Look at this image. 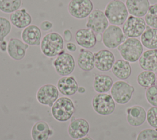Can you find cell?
<instances>
[{"label": "cell", "instance_id": "f1b7e54d", "mask_svg": "<svg viewBox=\"0 0 157 140\" xmlns=\"http://www.w3.org/2000/svg\"><path fill=\"white\" fill-rule=\"evenodd\" d=\"M21 0H0V10L6 14H12L20 9Z\"/></svg>", "mask_w": 157, "mask_h": 140}, {"label": "cell", "instance_id": "2e32d148", "mask_svg": "<svg viewBox=\"0 0 157 140\" xmlns=\"http://www.w3.org/2000/svg\"><path fill=\"white\" fill-rule=\"evenodd\" d=\"M126 114L127 122L131 126H140L146 120L147 112L143 107L139 105H134L127 108Z\"/></svg>", "mask_w": 157, "mask_h": 140}, {"label": "cell", "instance_id": "836d02e7", "mask_svg": "<svg viewBox=\"0 0 157 140\" xmlns=\"http://www.w3.org/2000/svg\"><path fill=\"white\" fill-rule=\"evenodd\" d=\"M146 120L150 126L157 128V107L152 106L148 109Z\"/></svg>", "mask_w": 157, "mask_h": 140}, {"label": "cell", "instance_id": "d4e9b609", "mask_svg": "<svg viewBox=\"0 0 157 140\" xmlns=\"http://www.w3.org/2000/svg\"><path fill=\"white\" fill-rule=\"evenodd\" d=\"M112 77L107 74H96L93 80V87L97 93H106L113 85Z\"/></svg>", "mask_w": 157, "mask_h": 140}, {"label": "cell", "instance_id": "8fae6325", "mask_svg": "<svg viewBox=\"0 0 157 140\" xmlns=\"http://www.w3.org/2000/svg\"><path fill=\"white\" fill-rule=\"evenodd\" d=\"M109 24V22L104 12L96 9L93 10L88 16L86 27L96 34H102L108 27Z\"/></svg>", "mask_w": 157, "mask_h": 140}, {"label": "cell", "instance_id": "83f0119b", "mask_svg": "<svg viewBox=\"0 0 157 140\" xmlns=\"http://www.w3.org/2000/svg\"><path fill=\"white\" fill-rule=\"evenodd\" d=\"M156 74L150 71H144L139 74L137 77L138 84L142 87L147 88L156 84Z\"/></svg>", "mask_w": 157, "mask_h": 140}, {"label": "cell", "instance_id": "f35d334b", "mask_svg": "<svg viewBox=\"0 0 157 140\" xmlns=\"http://www.w3.org/2000/svg\"><path fill=\"white\" fill-rule=\"evenodd\" d=\"M86 91V89L85 88V87L81 86V87H78V90H77V92L80 94H83Z\"/></svg>", "mask_w": 157, "mask_h": 140}, {"label": "cell", "instance_id": "5bb4252c", "mask_svg": "<svg viewBox=\"0 0 157 140\" xmlns=\"http://www.w3.org/2000/svg\"><path fill=\"white\" fill-rule=\"evenodd\" d=\"M89 131L90 124L83 118H77L71 120L67 128V133L69 136L75 140L87 136Z\"/></svg>", "mask_w": 157, "mask_h": 140}, {"label": "cell", "instance_id": "1f68e13d", "mask_svg": "<svg viewBox=\"0 0 157 140\" xmlns=\"http://www.w3.org/2000/svg\"><path fill=\"white\" fill-rule=\"evenodd\" d=\"M136 140H157V130L153 128H145L140 131Z\"/></svg>", "mask_w": 157, "mask_h": 140}, {"label": "cell", "instance_id": "4dcf8cb0", "mask_svg": "<svg viewBox=\"0 0 157 140\" xmlns=\"http://www.w3.org/2000/svg\"><path fill=\"white\" fill-rule=\"evenodd\" d=\"M12 29V24L6 18L0 17V41L4 40Z\"/></svg>", "mask_w": 157, "mask_h": 140}, {"label": "cell", "instance_id": "e575fe53", "mask_svg": "<svg viewBox=\"0 0 157 140\" xmlns=\"http://www.w3.org/2000/svg\"><path fill=\"white\" fill-rule=\"evenodd\" d=\"M39 27L40 28L41 31H48L52 28L53 23L48 20H44L40 23Z\"/></svg>", "mask_w": 157, "mask_h": 140}, {"label": "cell", "instance_id": "e0dca14e", "mask_svg": "<svg viewBox=\"0 0 157 140\" xmlns=\"http://www.w3.org/2000/svg\"><path fill=\"white\" fill-rule=\"evenodd\" d=\"M77 44L83 49H91L95 46L97 42L96 35L89 28L78 29L75 34Z\"/></svg>", "mask_w": 157, "mask_h": 140}, {"label": "cell", "instance_id": "8d00e7d4", "mask_svg": "<svg viewBox=\"0 0 157 140\" xmlns=\"http://www.w3.org/2000/svg\"><path fill=\"white\" fill-rule=\"evenodd\" d=\"M66 49L68 51L71 52H74L77 50V46L73 42H67L66 44Z\"/></svg>", "mask_w": 157, "mask_h": 140}, {"label": "cell", "instance_id": "d590c367", "mask_svg": "<svg viewBox=\"0 0 157 140\" xmlns=\"http://www.w3.org/2000/svg\"><path fill=\"white\" fill-rule=\"evenodd\" d=\"M63 34V37L64 41L65 42H69L72 38V32L71 31V30L69 29H66L65 30H64Z\"/></svg>", "mask_w": 157, "mask_h": 140}, {"label": "cell", "instance_id": "7a4b0ae2", "mask_svg": "<svg viewBox=\"0 0 157 140\" xmlns=\"http://www.w3.org/2000/svg\"><path fill=\"white\" fill-rule=\"evenodd\" d=\"M104 14L111 25H123L128 17L126 4L121 0H111L105 6Z\"/></svg>", "mask_w": 157, "mask_h": 140}, {"label": "cell", "instance_id": "3957f363", "mask_svg": "<svg viewBox=\"0 0 157 140\" xmlns=\"http://www.w3.org/2000/svg\"><path fill=\"white\" fill-rule=\"evenodd\" d=\"M75 111L74 102L67 96L58 98L51 107L52 117L59 122H66L70 120Z\"/></svg>", "mask_w": 157, "mask_h": 140}, {"label": "cell", "instance_id": "9a60e30c", "mask_svg": "<svg viewBox=\"0 0 157 140\" xmlns=\"http://www.w3.org/2000/svg\"><path fill=\"white\" fill-rule=\"evenodd\" d=\"M29 45L22 40L18 38L11 37L7 42V52L10 58L20 61L25 56Z\"/></svg>", "mask_w": 157, "mask_h": 140}, {"label": "cell", "instance_id": "484cf974", "mask_svg": "<svg viewBox=\"0 0 157 140\" xmlns=\"http://www.w3.org/2000/svg\"><path fill=\"white\" fill-rule=\"evenodd\" d=\"M77 64L84 71H91L95 67L94 53L83 48L80 49V53L77 58Z\"/></svg>", "mask_w": 157, "mask_h": 140}, {"label": "cell", "instance_id": "7c38bea8", "mask_svg": "<svg viewBox=\"0 0 157 140\" xmlns=\"http://www.w3.org/2000/svg\"><path fill=\"white\" fill-rule=\"evenodd\" d=\"M59 93L57 87L55 85L44 84L37 90L36 99L40 104L52 107L54 103L58 99Z\"/></svg>", "mask_w": 157, "mask_h": 140}, {"label": "cell", "instance_id": "30bf717a", "mask_svg": "<svg viewBox=\"0 0 157 140\" xmlns=\"http://www.w3.org/2000/svg\"><path fill=\"white\" fill-rule=\"evenodd\" d=\"M67 10L69 14L76 19H84L93 10V3L91 0H71Z\"/></svg>", "mask_w": 157, "mask_h": 140}, {"label": "cell", "instance_id": "5b68a950", "mask_svg": "<svg viewBox=\"0 0 157 140\" xmlns=\"http://www.w3.org/2000/svg\"><path fill=\"white\" fill-rule=\"evenodd\" d=\"M110 91L115 103L118 104H125L131 100L134 92V88L128 82L120 80L113 84Z\"/></svg>", "mask_w": 157, "mask_h": 140}, {"label": "cell", "instance_id": "9c48e42d", "mask_svg": "<svg viewBox=\"0 0 157 140\" xmlns=\"http://www.w3.org/2000/svg\"><path fill=\"white\" fill-rule=\"evenodd\" d=\"M75 64L74 56L65 52L56 56L53 61V66L56 72L61 76H67L72 73Z\"/></svg>", "mask_w": 157, "mask_h": 140}, {"label": "cell", "instance_id": "603a6c76", "mask_svg": "<svg viewBox=\"0 0 157 140\" xmlns=\"http://www.w3.org/2000/svg\"><path fill=\"white\" fill-rule=\"evenodd\" d=\"M52 134V130L48 124L44 121H39L35 123L31 130L33 140H48Z\"/></svg>", "mask_w": 157, "mask_h": 140}, {"label": "cell", "instance_id": "d6a6232c", "mask_svg": "<svg viewBox=\"0 0 157 140\" xmlns=\"http://www.w3.org/2000/svg\"><path fill=\"white\" fill-rule=\"evenodd\" d=\"M145 98L150 105L157 107V85H154L147 88Z\"/></svg>", "mask_w": 157, "mask_h": 140}, {"label": "cell", "instance_id": "4316f807", "mask_svg": "<svg viewBox=\"0 0 157 140\" xmlns=\"http://www.w3.org/2000/svg\"><path fill=\"white\" fill-rule=\"evenodd\" d=\"M143 47L148 49H157V28L147 26L140 36Z\"/></svg>", "mask_w": 157, "mask_h": 140}, {"label": "cell", "instance_id": "cb8c5ba5", "mask_svg": "<svg viewBox=\"0 0 157 140\" xmlns=\"http://www.w3.org/2000/svg\"><path fill=\"white\" fill-rule=\"evenodd\" d=\"M111 71L117 78L122 80L129 78L132 72L129 62L123 59L116 60L111 69Z\"/></svg>", "mask_w": 157, "mask_h": 140}, {"label": "cell", "instance_id": "277c9868", "mask_svg": "<svg viewBox=\"0 0 157 140\" xmlns=\"http://www.w3.org/2000/svg\"><path fill=\"white\" fill-rule=\"evenodd\" d=\"M117 49L122 58L129 63L136 62L144 52L143 45L137 38H126Z\"/></svg>", "mask_w": 157, "mask_h": 140}, {"label": "cell", "instance_id": "44dd1931", "mask_svg": "<svg viewBox=\"0 0 157 140\" xmlns=\"http://www.w3.org/2000/svg\"><path fill=\"white\" fill-rule=\"evenodd\" d=\"M124 3L129 14L139 17L145 16L150 6L149 0H126Z\"/></svg>", "mask_w": 157, "mask_h": 140}, {"label": "cell", "instance_id": "ac0fdd59", "mask_svg": "<svg viewBox=\"0 0 157 140\" xmlns=\"http://www.w3.org/2000/svg\"><path fill=\"white\" fill-rule=\"evenodd\" d=\"M22 41L28 45H40L42 39V31L40 28L34 25H30L22 31Z\"/></svg>", "mask_w": 157, "mask_h": 140}, {"label": "cell", "instance_id": "ab89813d", "mask_svg": "<svg viewBox=\"0 0 157 140\" xmlns=\"http://www.w3.org/2000/svg\"><path fill=\"white\" fill-rule=\"evenodd\" d=\"M77 140H94L92 138L88 136H86L83 138H80V139H78Z\"/></svg>", "mask_w": 157, "mask_h": 140}, {"label": "cell", "instance_id": "8992f818", "mask_svg": "<svg viewBox=\"0 0 157 140\" xmlns=\"http://www.w3.org/2000/svg\"><path fill=\"white\" fill-rule=\"evenodd\" d=\"M91 105L93 110L99 115L107 116L112 114L115 109V102L111 95L97 93L92 99Z\"/></svg>", "mask_w": 157, "mask_h": 140}, {"label": "cell", "instance_id": "ba28073f", "mask_svg": "<svg viewBox=\"0 0 157 140\" xmlns=\"http://www.w3.org/2000/svg\"><path fill=\"white\" fill-rule=\"evenodd\" d=\"M147 26L144 18L130 15L123 24L122 30L126 37L137 38L140 37Z\"/></svg>", "mask_w": 157, "mask_h": 140}, {"label": "cell", "instance_id": "60d3db41", "mask_svg": "<svg viewBox=\"0 0 157 140\" xmlns=\"http://www.w3.org/2000/svg\"><path fill=\"white\" fill-rule=\"evenodd\" d=\"M156 84H157V73L156 74Z\"/></svg>", "mask_w": 157, "mask_h": 140}, {"label": "cell", "instance_id": "7402d4cb", "mask_svg": "<svg viewBox=\"0 0 157 140\" xmlns=\"http://www.w3.org/2000/svg\"><path fill=\"white\" fill-rule=\"evenodd\" d=\"M10 21L15 28L24 29L31 25L32 17L25 8H22L10 14Z\"/></svg>", "mask_w": 157, "mask_h": 140}, {"label": "cell", "instance_id": "f546056e", "mask_svg": "<svg viewBox=\"0 0 157 140\" xmlns=\"http://www.w3.org/2000/svg\"><path fill=\"white\" fill-rule=\"evenodd\" d=\"M144 17L147 26L157 28V3L150 5L147 13Z\"/></svg>", "mask_w": 157, "mask_h": 140}, {"label": "cell", "instance_id": "d6986e66", "mask_svg": "<svg viewBox=\"0 0 157 140\" xmlns=\"http://www.w3.org/2000/svg\"><path fill=\"white\" fill-rule=\"evenodd\" d=\"M57 88L59 93L66 96H70L77 92L78 83L74 76H63L57 82Z\"/></svg>", "mask_w": 157, "mask_h": 140}, {"label": "cell", "instance_id": "ffe728a7", "mask_svg": "<svg viewBox=\"0 0 157 140\" xmlns=\"http://www.w3.org/2000/svg\"><path fill=\"white\" fill-rule=\"evenodd\" d=\"M138 61L140 68L144 71H157V49L144 51Z\"/></svg>", "mask_w": 157, "mask_h": 140}, {"label": "cell", "instance_id": "6da1fadb", "mask_svg": "<svg viewBox=\"0 0 157 140\" xmlns=\"http://www.w3.org/2000/svg\"><path fill=\"white\" fill-rule=\"evenodd\" d=\"M64 41L59 33H48L42 39L40 45V50L47 57H55L64 52Z\"/></svg>", "mask_w": 157, "mask_h": 140}, {"label": "cell", "instance_id": "4fadbf2b", "mask_svg": "<svg viewBox=\"0 0 157 140\" xmlns=\"http://www.w3.org/2000/svg\"><path fill=\"white\" fill-rule=\"evenodd\" d=\"M94 55V66L102 72L110 71L115 61V58L113 53L107 49H101L95 53Z\"/></svg>", "mask_w": 157, "mask_h": 140}, {"label": "cell", "instance_id": "52a82bcc", "mask_svg": "<svg viewBox=\"0 0 157 140\" xmlns=\"http://www.w3.org/2000/svg\"><path fill=\"white\" fill-rule=\"evenodd\" d=\"M122 28L119 26L110 25L102 33V42L107 49L117 48L126 39Z\"/></svg>", "mask_w": 157, "mask_h": 140}, {"label": "cell", "instance_id": "74e56055", "mask_svg": "<svg viewBox=\"0 0 157 140\" xmlns=\"http://www.w3.org/2000/svg\"><path fill=\"white\" fill-rule=\"evenodd\" d=\"M7 43L4 40L2 41H0V51L2 52H7Z\"/></svg>", "mask_w": 157, "mask_h": 140}]
</instances>
